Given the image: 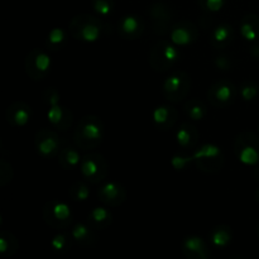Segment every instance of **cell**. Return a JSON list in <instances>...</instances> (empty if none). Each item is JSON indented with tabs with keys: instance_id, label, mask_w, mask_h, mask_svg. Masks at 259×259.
<instances>
[{
	"instance_id": "1",
	"label": "cell",
	"mask_w": 259,
	"mask_h": 259,
	"mask_svg": "<svg viewBox=\"0 0 259 259\" xmlns=\"http://www.w3.org/2000/svg\"><path fill=\"white\" fill-rule=\"evenodd\" d=\"M192 162L196 164L200 171L205 172V174H217L223 168L224 156H223L220 147L211 143H206L200 147L197 151H195L191 156L184 157L176 154L171 159V164L177 171L186 168Z\"/></svg>"
},
{
	"instance_id": "2",
	"label": "cell",
	"mask_w": 259,
	"mask_h": 259,
	"mask_svg": "<svg viewBox=\"0 0 259 259\" xmlns=\"http://www.w3.org/2000/svg\"><path fill=\"white\" fill-rule=\"evenodd\" d=\"M104 132V123L99 116L86 115L76 126L73 142L81 151H91L103 143Z\"/></svg>"
},
{
	"instance_id": "3",
	"label": "cell",
	"mask_w": 259,
	"mask_h": 259,
	"mask_svg": "<svg viewBox=\"0 0 259 259\" xmlns=\"http://www.w3.org/2000/svg\"><path fill=\"white\" fill-rule=\"evenodd\" d=\"M105 24L100 18L91 14H78L70 22V33L75 39L81 42H96L103 35Z\"/></svg>"
},
{
	"instance_id": "4",
	"label": "cell",
	"mask_w": 259,
	"mask_h": 259,
	"mask_svg": "<svg viewBox=\"0 0 259 259\" xmlns=\"http://www.w3.org/2000/svg\"><path fill=\"white\" fill-rule=\"evenodd\" d=\"M42 96L47 105V119L51 125L60 131H68L72 126L73 114L68 108L60 105V93L55 88H47Z\"/></svg>"
},
{
	"instance_id": "5",
	"label": "cell",
	"mask_w": 259,
	"mask_h": 259,
	"mask_svg": "<svg viewBox=\"0 0 259 259\" xmlns=\"http://www.w3.org/2000/svg\"><path fill=\"white\" fill-rule=\"evenodd\" d=\"M181 58V50L179 46L169 40H159L151 48L149 65L156 72H166L171 70Z\"/></svg>"
},
{
	"instance_id": "6",
	"label": "cell",
	"mask_w": 259,
	"mask_h": 259,
	"mask_svg": "<svg viewBox=\"0 0 259 259\" xmlns=\"http://www.w3.org/2000/svg\"><path fill=\"white\" fill-rule=\"evenodd\" d=\"M192 88V80L186 71H175L164 78L162 94L172 104H180L189 96Z\"/></svg>"
},
{
	"instance_id": "7",
	"label": "cell",
	"mask_w": 259,
	"mask_h": 259,
	"mask_svg": "<svg viewBox=\"0 0 259 259\" xmlns=\"http://www.w3.org/2000/svg\"><path fill=\"white\" fill-rule=\"evenodd\" d=\"M234 153L238 161L245 166L259 163V137L252 132H242L234 141Z\"/></svg>"
},
{
	"instance_id": "8",
	"label": "cell",
	"mask_w": 259,
	"mask_h": 259,
	"mask_svg": "<svg viewBox=\"0 0 259 259\" xmlns=\"http://www.w3.org/2000/svg\"><path fill=\"white\" fill-rule=\"evenodd\" d=\"M42 217L46 224L55 229H66L73 222V214L70 205L58 200L46 202L42 210Z\"/></svg>"
},
{
	"instance_id": "9",
	"label": "cell",
	"mask_w": 259,
	"mask_h": 259,
	"mask_svg": "<svg viewBox=\"0 0 259 259\" xmlns=\"http://www.w3.org/2000/svg\"><path fill=\"white\" fill-rule=\"evenodd\" d=\"M81 176L85 181L98 185L104 182L109 172V164L105 157L99 153H89L82 157L80 163Z\"/></svg>"
},
{
	"instance_id": "10",
	"label": "cell",
	"mask_w": 259,
	"mask_h": 259,
	"mask_svg": "<svg viewBox=\"0 0 259 259\" xmlns=\"http://www.w3.org/2000/svg\"><path fill=\"white\" fill-rule=\"evenodd\" d=\"M52 61L43 48H33L25 57L24 70L30 80L40 81L50 73Z\"/></svg>"
},
{
	"instance_id": "11",
	"label": "cell",
	"mask_w": 259,
	"mask_h": 259,
	"mask_svg": "<svg viewBox=\"0 0 259 259\" xmlns=\"http://www.w3.org/2000/svg\"><path fill=\"white\" fill-rule=\"evenodd\" d=\"M149 18L152 22L153 33L158 37H163L171 30L174 9L171 4L164 0H157L149 7Z\"/></svg>"
},
{
	"instance_id": "12",
	"label": "cell",
	"mask_w": 259,
	"mask_h": 259,
	"mask_svg": "<svg viewBox=\"0 0 259 259\" xmlns=\"http://www.w3.org/2000/svg\"><path fill=\"white\" fill-rule=\"evenodd\" d=\"M237 86L229 80H219L207 90V99L214 108L223 109L232 105L237 98Z\"/></svg>"
},
{
	"instance_id": "13",
	"label": "cell",
	"mask_w": 259,
	"mask_h": 259,
	"mask_svg": "<svg viewBox=\"0 0 259 259\" xmlns=\"http://www.w3.org/2000/svg\"><path fill=\"white\" fill-rule=\"evenodd\" d=\"M35 149L43 158H53L58 156L62 149V141L60 136L52 129H40L37 132L34 138Z\"/></svg>"
},
{
	"instance_id": "14",
	"label": "cell",
	"mask_w": 259,
	"mask_h": 259,
	"mask_svg": "<svg viewBox=\"0 0 259 259\" xmlns=\"http://www.w3.org/2000/svg\"><path fill=\"white\" fill-rule=\"evenodd\" d=\"M98 197L109 207H118L126 200V190L121 184L115 181L101 182L98 189Z\"/></svg>"
},
{
	"instance_id": "15",
	"label": "cell",
	"mask_w": 259,
	"mask_h": 259,
	"mask_svg": "<svg viewBox=\"0 0 259 259\" xmlns=\"http://www.w3.org/2000/svg\"><path fill=\"white\" fill-rule=\"evenodd\" d=\"M171 42L179 47H185L196 42L200 37V32L196 25L189 20H181L172 25L169 30Z\"/></svg>"
},
{
	"instance_id": "16",
	"label": "cell",
	"mask_w": 259,
	"mask_h": 259,
	"mask_svg": "<svg viewBox=\"0 0 259 259\" xmlns=\"http://www.w3.org/2000/svg\"><path fill=\"white\" fill-rule=\"evenodd\" d=\"M32 108L24 101H14L5 110V119L8 123L17 128L25 126L32 119Z\"/></svg>"
},
{
	"instance_id": "17",
	"label": "cell",
	"mask_w": 259,
	"mask_h": 259,
	"mask_svg": "<svg viewBox=\"0 0 259 259\" xmlns=\"http://www.w3.org/2000/svg\"><path fill=\"white\" fill-rule=\"evenodd\" d=\"M182 254L189 259H209L211 257L206 243L197 235H189L181 243Z\"/></svg>"
},
{
	"instance_id": "18",
	"label": "cell",
	"mask_w": 259,
	"mask_h": 259,
	"mask_svg": "<svg viewBox=\"0 0 259 259\" xmlns=\"http://www.w3.org/2000/svg\"><path fill=\"white\" fill-rule=\"evenodd\" d=\"M179 120V111L171 105H158L152 111V121L159 131H169Z\"/></svg>"
},
{
	"instance_id": "19",
	"label": "cell",
	"mask_w": 259,
	"mask_h": 259,
	"mask_svg": "<svg viewBox=\"0 0 259 259\" xmlns=\"http://www.w3.org/2000/svg\"><path fill=\"white\" fill-rule=\"evenodd\" d=\"M144 32V23L134 14L124 15L118 24V33L123 39H138Z\"/></svg>"
},
{
	"instance_id": "20",
	"label": "cell",
	"mask_w": 259,
	"mask_h": 259,
	"mask_svg": "<svg viewBox=\"0 0 259 259\" xmlns=\"http://www.w3.org/2000/svg\"><path fill=\"white\" fill-rule=\"evenodd\" d=\"M200 139V133L192 124L184 123L181 124L176 132V141L181 148L192 149L196 147L197 142Z\"/></svg>"
},
{
	"instance_id": "21",
	"label": "cell",
	"mask_w": 259,
	"mask_h": 259,
	"mask_svg": "<svg viewBox=\"0 0 259 259\" xmlns=\"http://www.w3.org/2000/svg\"><path fill=\"white\" fill-rule=\"evenodd\" d=\"M71 235L77 244L89 247L95 244L98 237H96L94 228L89 223H76L71 229Z\"/></svg>"
},
{
	"instance_id": "22",
	"label": "cell",
	"mask_w": 259,
	"mask_h": 259,
	"mask_svg": "<svg viewBox=\"0 0 259 259\" xmlns=\"http://www.w3.org/2000/svg\"><path fill=\"white\" fill-rule=\"evenodd\" d=\"M239 30L242 37L248 42H254L259 38V15L245 14L240 20Z\"/></svg>"
},
{
	"instance_id": "23",
	"label": "cell",
	"mask_w": 259,
	"mask_h": 259,
	"mask_svg": "<svg viewBox=\"0 0 259 259\" xmlns=\"http://www.w3.org/2000/svg\"><path fill=\"white\" fill-rule=\"evenodd\" d=\"M234 39V29L228 23H222L211 33V45L212 47L222 50L228 47Z\"/></svg>"
},
{
	"instance_id": "24",
	"label": "cell",
	"mask_w": 259,
	"mask_h": 259,
	"mask_svg": "<svg viewBox=\"0 0 259 259\" xmlns=\"http://www.w3.org/2000/svg\"><path fill=\"white\" fill-rule=\"evenodd\" d=\"M78 147L76 146H65L62 147L61 152L58 153V163L63 169H73L80 167L81 157Z\"/></svg>"
},
{
	"instance_id": "25",
	"label": "cell",
	"mask_w": 259,
	"mask_h": 259,
	"mask_svg": "<svg viewBox=\"0 0 259 259\" xmlns=\"http://www.w3.org/2000/svg\"><path fill=\"white\" fill-rule=\"evenodd\" d=\"M88 223L94 229H106L113 223V214L106 207L96 206L88 214Z\"/></svg>"
},
{
	"instance_id": "26",
	"label": "cell",
	"mask_w": 259,
	"mask_h": 259,
	"mask_svg": "<svg viewBox=\"0 0 259 259\" xmlns=\"http://www.w3.org/2000/svg\"><path fill=\"white\" fill-rule=\"evenodd\" d=\"M233 240V229L229 225H217L210 233V242L217 249L228 247Z\"/></svg>"
},
{
	"instance_id": "27",
	"label": "cell",
	"mask_w": 259,
	"mask_h": 259,
	"mask_svg": "<svg viewBox=\"0 0 259 259\" xmlns=\"http://www.w3.org/2000/svg\"><path fill=\"white\" fill-rule=\"evenodd\" d=\"M19 249V240L13 233L3 230L0 233V253L4 257H13Z\"/></svg>"
},
{
	"instance_id": "28",
	"label": "cell",
	"mask_w": 259,
	"mask_h": 259,
	"mask_svg": "<svg viewBox=\"0 0 259 259\" xmlns=\"http://www.w3.org/2000/svg\"><path fill=\"white\" fill-rule=\"evenodd\" d=\"M184 110L187 116L195 121L202 120L207 114L206 105L204 104V101L199 100V99H190V100L185 101Z\"/></svg>"
},
{
	"instance_id": "29",
	"label": "cell",
	"mask_w": 259,
	"mask_h": 259,
	"mask_svg": "<svg viewBox=\"0 0 259 259\" xmlns=\"http://www.w3.org/2000/svg\"><path fill=\"white\" fill-rule=\"evenodd\" d=\"M72 242H75V240H73L71 233L70 234H67V233H58L51 240V247H52V249L56 253L63 254V253H67L71 249Z\"/></svg>"
},
{
	"instance_id": "30",
	"label": "cell",
	"mask_w": 259,
	"mask_h": 259,
	"mask_svg": "<svg viewBox=\"0 0 259 259\" xmlns=\"http://www.w3.org/2000/svg\"><path fill=\"white\" fill-rule=\"evenodd\" d=\"M68 195H70L71 200L76 202H83L90 197V189H89L88 184L85 181H77L73 182L71 185L70 190H68Z\"/></svg>"
},
{
	"instance_id": "31",
	"label": "cell",
	"mask_w": 259,
	"mask_h": 259,
	"mask_svg": "<svg viewBox=\"0 0 259 259\" xmlns=\"http://www.w3.org/2000/svg\"><path fill=\"white\" fill-rule=\"evenodd\" d=\"M66 32L62 28H53L47 35V39H46V45L50 50L57 51L60 50L63 46V43L66 42Z\"/></svg>"
},
{
	"instance_id": "32",
	"label": "cell",
	"mask_w": 259,
	"mask_h": 259,
	"mask_svg": "<svg viewBox=\"0 0 259 259\" xmlns=\"http://www.w3.org/2000/svg\"><path fill=\"white\" fill-rule=\"evenodd\" d=\"M91 7L96 14L108 17L114 10V0H91Z\"/></svg>"
},
{
	"instance_id": "33",
	"label": "cell",
	"mask_w": 259,
	"mask_h": 259,
	"mask_svg": "<svg viewBox=\"0 0 259 259\" xmlns=\"http://www.w3.org/2000/svg\"><path fill=\"white\" fill-rule=\"evenodd\" d=\"M13 180V167L10 162L3 158L0 161V186L5 187L9 185Z\"/></svg>"
},
{
	"instance_id": "34",
	"label": "cell",
	"mask_w": 259,
	"mask_h": 259,
	"mask_svg": "<svg viewBox=\"0 0 259 259\" xmlns=\"http://www.w3.org/2000/svg\"><path fill=\"white\" fill-rule=\"evenodd\" d=\"M259 94V86L254 82H244L240 86V96L245 101H253Z\"/></svg>"
},
{
	"instance_id": "35",
	"label": "cell",
	"mask_w": 259,
	"mask_h": 259,
	"mask_svg": "<svg viewBox=\"0 0 259 259\" xmlns=\"http://www.w3.org/2000/svg\"><path fill=\"white\" fill-rule=\"evenodd\" d=\"M227 0H197L200 8L207 13H218L224 8Z\"/></svg>"
},
{
	"instance_id": "36",
	"label": "cell",
	"mask_w": 259,
	"mask_h": 259,
	"mask_svg": "<svg viewBox=\"0 0 259 259\" xmlns=\"http://www.w3.org/2000/svg\"><path fill=\"white\" fill-rule=\"evenodd\" d=\"M215 66H217L219 70L228 71L232 68L233 62L228 56H218V57L215 58Z\"/></svg>"
},
{
	"instance_id": "37",
	"label": "cell",
	"mask_w": 259,
	"mask_h": 259,
	"mask_svg": "<svg viewBox=\"0 0 259 259\" xmlns=\"http://www.w3.org/2000/svg\"><path fill=\"white\" fill-rule=\"evenodd\" d=\"M252 55L254 56V57H258V58H259V45L253 46V48H252Z\"/></svg>"
},
{
	"instance_id": "38",
	"label": "cell",
	"mask_w": 259,
	"mask_h": 259,
	"mask_svg": "<svg viewBox=\"0 0 259 259\" xmlns=\"http://www.w3.org/2000/svg\"><path fill=\"white\" fill-rule=\"evenodd\" d=\"M254 199H255V201H257V204L259 205V189H257V191H255Z\"/></svg>"
},
{
	"instance_id": "39",
	"label": "cell",
	"mask_w": 259,
	"mask_h": 259,
	"mask_svg": "<svg viewBox=\"0 0 259 259\" xmlns=\"http://www.w3.org/2000/svg\"><path fill=\"white\" fill-rule=\"evenodd\" d=\"M257 230H258V238H259V223H258V227H257Z\"/></svg>"
},
{
	"instance_id": "40",
	"label": "cell",
	"mask_w": 259,
	"mask_h": 259,
	"mask_svg": "<svg viewBox=\"0 0 259 259\" xmlns=\"http://www.w3.org/2000/svg\"><path fill=\"white\" fill-rule=\"evenodd\" d=\"M258 132H259V125H258Z\"/></svg>"
}]
</instances>
